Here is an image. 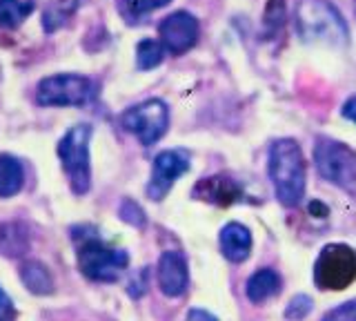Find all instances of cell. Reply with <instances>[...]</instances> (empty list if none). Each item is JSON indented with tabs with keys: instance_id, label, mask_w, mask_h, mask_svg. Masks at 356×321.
Masks as SVG:
<instances>
[{
	"instance_id": "1",
	"label": "cell",
	"mask_w": 356,
	"mask_h": 321,
	"mask_svg": "<svg viewBox=\"0 0 356 321\" xmlns=\"http://www.w3.org/2000/svg\"><path fill=\"white\" fill-rule=\"evenodd\" d=\"M270 179L278 201L287 208H294L305 196V159L298 143L292 139H281L270 148Z\"/></svg>"
},
{
	"instance_id": "2",
	"label": "cell",
	"mask_w": 356,
	"mask_h": 321,
	"mask_svg": "<svg viewBox=\"0 0 356 321\" xmlns=\"http://www.w3.org/2000/svg\"><path fill=\"white\" fill-rule=\"evenodd\" d=\"M74 241H76V254H78V268H81V272L87 279L111 283V281H118V276L127 270L129 254L125 250L107 246L94 230L76 228Z\"/></svg>"
},
{
	"instance_id": "3",
	"label": "cell",
	"mask_w": 356,
	"mask_h": 321,
	"mask_svg": "<svg viewBox=\"0 0 356 321\" xmlns=\"http://www.w3.org/2000/svg\"><path fill=\"white\" fill-rule=\"evenodd\" d=\"M296 29L305 42L325 45H345L350 36L339 9L327 0H303L296 12Z\"/></svg>"
},
{
	"instance_id": "4",
	"label": "cell",
	"mask_w": 356,
	"mask_h": 321,
	"mask_svg": "<svg viewBox=\"0 0 356 321\" xmlns=\"http://www.w3.org/2000/svg\"><path fill=\"white\" fill-rule=\"evenodd\" d=\"M89 141L92 125H74L58 143V159L76 194H85L92 187V168H89Z\"/></svg>"
},
{
	"instance_id": "5",
	"label": "cell",
	"mask_w": 356,
	"mask_h": 321,
	"mask_svg": "<svg viewBox=\"0 0 356 321\" xmlns=\"http://www.w3.org/2000/svg\"><path fill=\"white\" fill-rule=\"evenodd\" d=\"M96 85L81 74H56L38 83L36 101L44 107H78L94 98Z\"/></svg>"
},
{
	"instance_id": "6",
	"label": "cell",
	"mask_w": 356,
	"mask_h": 321,
	"mask_svg": "<svg viewBox=\"0 0 356 321\" xmlns=\"http://www.w3.org/2000/svg\"><path fill=\"white\" fill-rule=\"evenodd\" d=\"M314 163L325 181L343 187V190L356 187V152L345 143L334 139H318L314 148Z\"/></svg>"
},
{
	"instance_id": "7",
	"label": "cell",
	"mask_w": 356,
	"mask_h": 321,
	"mask_svg": "<svg viewBox=\"0 0 356 321\" xmlns=\"http://www.w3.org/2000/svg\"><path fill=\"white\" fill-rule=\"evenodd\" d=\"M356 279V252L343 243H330L314 263V281L321 290H343Z\"/></svg>"
},
{
	"instance_id": "8",
	"label": "cell",
	"mask_w": 356,
	"mask_h": 321,
	"mask_svg": "<svg viewBox=\"0 0 356 321\" xmlns=\"http://www.w3.org/2000/svg\"><path fill=\"white\" fill-rule=\"evenodd\" d=\"M120 123L143 146H154L156 141L165 136L167 127H170V109L159 98H149V101H145L140 105L129 107L120 116Z\"/></svg>"
},
{
	"instance_id": "9",
	"label": "cell",
	"mask_w": 356,
	"mask_h": 321,
	"mask_svg": "<svg viewBox=\"0 0 356 321\" xmlns=\"http://www.w3.org/2000/svg\"><path fill=\"white\" fill-rule=\"evenodd\" d=\"M198 20L189 12H174L159 25V36L165 52L181 56L187 49H192L198 40Z\"/></svg>"
},
{
	"instance_id": "10",
	"label": "cell",
	"mask_w": 356,
	"mask_h": 321,
	"mask_svg": "<svg viewBox=\"0 0 356 321\" xmlns=\"http://www.w3.org/2000/svg\"><path fill=\"white\" fill-rule=\"evenodd\" d=\"M187 170H189V161L183 152H176V150L161 152L159 157L154 159L147 194L154 198V201H161V198H165L167 192L172 190L176 179H181Z\"/></svg>"
},
{
	"instance_id": "11",
	"label": "cell",
	"mask_w": 356,
	"mask_h": 321,
	"mask_svg": "<svg viewBox=\"0 0 356 321\" xmlns=\"http://www.w3.org/2000/svg\"><path fill=\"white\" fill-rule=\"evenodd\" d=\"M194 196L196 198H203L207 203H216V205H232V203H238L243 201V187L229 179V176H209V179L198 181V185L194 187Z\"/></svg>"
},
{
	"instance_id": "12",
	"label": "cell",
	"mask_w": 356,
	"mask_h": 321,
	"mask_svg": "<svg viewBox=\"0 0 356 321\" xmlns=\"http://www.w3.org/2000/svg\"><path fill=\"white\" fill-rule=\"evenodd\" d=\"M189 272L183 254L165 252L159 261V285L167 297H181L187 290Z\"/></svg>"
},
{
	"instance_id": "13",
	"label": "cell",
	"mask_w": 356,
	"mask_h": 321,
	"mask_svg": "<svg viewBox=\"0 0 356 321\" xmlns=\"http://www.w3.org/2000/svg\"><path fill=\"white\" fill-rule=\"evenodd\" d=\"M220 250L232 263H241L252 252V235L241 224H227L220 230Z\"/></svg>"
},
{
	"instance_id": "14",
	"label": "cell",
	"mask_w": 356,
	"mask_h": 321,
	"mask_svg": "<svg viewBox=\"0 0 356 321\" xmlns=\"http://www.w3.org/2000/svg\"><path fill=\"white\" fill-rule=\"evenodd\" d=\"M281 292V276L272 268H263L254 272L248 281V299L254 304H263L265 299Z\"/></svg>"
},
{
	"instance_id": "15",
	"label": "cell",
	"mask_w": 356,
	"mask_h": 321,
	"mask_svg": "<svg viewBox=\"0 0 356 321\" xmlns=\"http://www.w3.org/2000/svg\"><path fill=\"white\" fill-rule=\"evenodd\" d=\"M22 183H25V170H22V163L9 154L0 157V196H14L20 192Z\"/></svg>"
},
{
	"instance_id": "16",
	"label": "cell",
	"mask_w": 356,
	"mask_h": 321,
	"mask_svg": "<svg viewBox=\"0 0 356 321\" xmlns=\"http://www.w3.org/2000/svg\"><path fill=\"white\" fill-rule=\"evenodd\" d=\"M20 279L33 295H49L54 290V279L49 270L38 261H29L20 268Z\"/></svg>"
},
{
	"instance_id": "17",
	"label": "cell",
	"mask_w": 356,
	"mask_h": 321,
	"mask_svg": "<svg viewBox=\"0 0 356 321\" xmlns=\"http://www.w3.org/2000/svg\"><path fill=\"white\" fill-rule=\"evenodd\" d=\"M36 0H0V27L14 29L25 23V18L33 12Z\"/></svg>"
},
{
	"instance_id": "18",
	"label": "cell",
	"mask_w": 356,
	"mask_h": 321,
	"mask_svg": "<svg viewBox=\"0 0 356 321\" xmlns=\"http://www.w3.org/2000/svg\"><path fill=\"white\" fill-rule=\"evenodd\" d=\"M78 7V0H51L42 14V27L47 31H56Z\"/></svg>"
},
{
	"instance_id": "19",
	"label": "cell",
	"mask_w": 356,
	"mask_h": 321,
	"mask_svg": "<svg viewBox=\"0 0 356 321\" xmlns=\"http://www.w3.org/2000/svg\"><path fill=\"white\" fill-rule=\"evenodd\" d=\"M27 232H22L16 224L0 226V252L9 257H18L27 250Z\"/></svg>"
},
{
	"instance_id": "20",
	"label": "cell",
	"mask_w": 356,
	"mask_h": 321,
	"mask_svg": "<svg viewBox=\"0 0 356 321\" xmlns=\"http://www.w3.org/2000/svg\"><path fill=\"white\" fill-rule=\"evenodd\" d=\"M165 58V47L163 42L159 40H152V38H145L138 42L136 47V63H138V70L147 72V70H154L159 68Z\"/></svg>"
},
{
	"instance_id": "21",
	"label": "cell",
	"mask_w": 356,
	"mask_h": 321,
	"mask_svg": "<svg viewBox=\"0 0 356 321\" xmlns=\"http://www.w3.org/2000/svg\"><path fill=\"white\" fill-rule=\"evenodd\" d=\"M167 3H170V0H122L120 12L127 20H131V23H134V20H138L140 16L154 12V9L165 7Z\"/></svg>"
},
{
	"instance_id": "22",
	"label": "cell",
	"mask_w": 356,
	"mask_h": 321,
	"mask_svg": "<svg viewBox=\"0 0 356 321\" xmlns=\"http://www.w3.org/2000/svg\"><path fill=\"white\" fill-rule=\"evenodd\" d=\"M312 313V299L307 295H296L292 302H289L287 310H285V317L289 321H300L305 319Z\"/></svg>"
},
{
	"instance_id": "23",
	"label": "cell",
	"mask_w": 356,
	"mask_h": 321,
	"mask_svg": "<svg viewBox=\"0 0 356 321\" xmlns=\"http://www.w3.org/2000/svg\"><path fill=\"white\" fill-rule=\"evenodd\" d=\"M323 321H356V302H348L323 317Z\"/></svg>"
},
{
	"instance_id": "24",
	"label": "cell",
	"mask_w": 356,
	"mask_h": 321,
	"mask_svg": "<svg viewBox=\"0 0 356 321\" xmlns=\"http://www.w3.org/2000/svg\"><path fill=\"white\" fill-rule=\"evenodd\" d=\"M120 217L125 219V221H129L131 226H138V228H143L145 226V214H143V210L134 203V201H125L122 203V208H120Z\"/></svg>"
},
{
	"instance_id": "25",
	"label": "cell",
	"mask_w": 356,
	"mask_h": 321,
	"mask_svg": "<svg viewBox=\"0 0 356 321\" xmlns=\"http://www.w3.org/2000/svg\"><path fill=\"white\" fill-rule=\"evenodd\" d=\"M11 317H14V306H11V299L0 288V321H9Z\"/></svg>"
},
{
	"instance_id": "26",
	"label": "cell",
	"mask_w": 356,
	"mask_h": 321,
	"mask_svg": "<svg viewBox=\"0 0 356 321\" xmlns=\"http://www.w3.org/2000/svg\"><path fill=\"white\" fill-rule=\"evenodd\" d=\"M343 116L348 118V120H352V123H356V96H352L350 101H345V105H343Z\"/></svg>"
},
{
	"instance_id": "27",
	"label": "cell",
	"mask_w": 356,
	"mask_h": 321,
	"mask_svg": "<svg viewBox=\"0 0 356 321\" xmlns=\"http://www.w3.org/2000/svg\"><path fill=\"white\" fill-rule=\"evenodd\" d=\"M187 321H218L214 315H209L207 310H189Z\"/></svg>"
},
{
	"instance_id": "28",
	"label": "cell",
	"mask_w": 356,
	"mask_h": 321,
	"mask_svg": "<svg viewBox=\"0 0 356 321\" xmlns=\"http://www.w3.org/2000/svg\"><path fill=\"white\" fill-rule=\"evenodd\" d=\"M309 212H314L316 217H327V208L318 201H314V203H309Z\"/></svg>"
}]
</instances>
